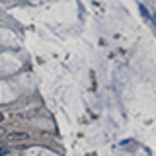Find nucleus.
Segmentation results:
<instances>
[{
    "mask_svg": "<svg viewBox=\"0 0 156 156\" xmlns=\"http://www.w3.org/2000/svg\"><path fill=\"white\" fill-rule=\"evenodd\" d=\"M2 121H4V115H2V113H0V123H2Z\"/></svg>",
    "mask_w": 156,
    "mask_h": 156,
    "instance_id": "obj_3",
    "label": "nucleus"
},
{
    "mask_svg": "<svg viewBox=\"0 0 156 156\" xmlns=\"http://www.w3.org/2000/svg\"><path fill=\"white\" fill-rule=\"evenodd\" d=\"M6 140L10 144H22V143H26V140H31V136H29V133H22V131H18V133H10L6 136Z\"/></svg>",
    "mask_w": 156,
    "mask_h": 156,
    "instance_id": "obj_1",
    "label": "nucleus"
},
{
    "mask_svg": "<svg viewBox=\"0 0 156 156\" xmlns=\"http://www.w3.org/2000/svg\"><path fill=\"white\" fill-rule=\"evenodd\" d=\"M0 135H2V129H0Z\"/></svg>",
    "mask_w": 156,
    "mask_h": 156,
    "instance_id": "obj_4",
    "label": "nucleus"
},
{
    "mask_svg": "<svg viewBox=\"0 0 156 156\" xmlns=\"http://www.w3.org/2000/svg\"><path fill=\"white\" fill-rule=\"evenodd\" d=\"M6 152H8V146L4 143H0V154H6Z\"/></svg>",
    "mask_w": 156,
    "mask_h": 156,
    "instance_id": "obj_2",
    "label": "nucleus"
}]
</instances>
